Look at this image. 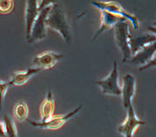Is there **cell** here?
I'll list each match as a JSON object with an SVG mask.
<instances>
[{
	"mask_svg": "<svg viewBox=\"0 0 156 137\" xmlns=\"http://www.w3.org/2000/svg\"><path fill=\"white\" fill-rule=\"evenodd\" d=\"M83 105H80L71 112L67 113L66 115H59L56 116H52L47 122H34L31 120H28V122L34 128L41 129H51V130H56L60 129L62 126L68 122L70 120L74 118L75 115H78L81 111Z\"/></svg>",
	"mask_w": 156,
	"mask_h": 137,
	"instance_id": "5",
	"label": "cell"
},
{
	"mask_svg": "<svg viewBox=\"0 0 156 137\" xmlns=\"http://www.w3.org/2000/svg\"><path fill=\"white\" fill-rule=\"evenodd\" d=\"M136 93V79L132 74H126L122 82V104L126 110L133 105V99Z\"/></svg>",
	"mask_w": 156,
	"mask_h": 137,
	"instance_id": "9",
	"label": "cell"
},
{
	"mask_svg": "<svg viewBox=\"0 0 156 137\" xmlns=\"http://www.w3.org/2000/svg\"><path fill=\"white\" fill-rule=\"evenodd\" d=\"M156 41V36L154 34H143L140 37L135 38H132L131 48L132 56L136 54L140 50H141L146 45L154 43Z\"/></svg>",
	"mask_w": 156,
	"mask_h": 137,
	"instance_id": "16",
	"label": "cell"
},
{
	"mask_svg": "<svg viewBox=\"0 0 156 137\" xmlns=\"http://www.w3.org/2000/svg\"><path fill=\"white\" fill-rule=\"evenodd\" d=\"M58 4V0H40L39 1V10H43L47 7H51L52 5Z\"/></svg>",
	"mask_w": 156,
	"mask_h": 137,
	"instance_id": "19",
	"label": "cell"
},
{
	"mask_svg": "<svg viewBox=\"0 0 156 137\" xmlns=\"http://www.w3.org/2000/svg\"><path fill=\"white\" fill-rule=\"evenodd\" d=\"M42 69L36 67H31V68H26L25 70L22 71H16L14 72L10 80L9 83L10 85H15V86H21L26 83L31 78H32L34 75L38 74Z\"/></svg>",
	"mask_w": 156,
	"mask_h": 137,
	"instance_id": "13",
	"label": "cell"
},
{
	"mask_svg": "<svg viewBox=\"0 0 156 137\" xmlns=\"http://www.w3.org/2000/svg\"><path fill=\"white\" fill-rule=\"evenodd\" d=\"M14 118L19 122H24L27 120L29 115V109L25 101H19L13 107Z\"/></svg>",
	"mask_w": 156,
	"mask_h": 137,
	"instance_id": "17",
	"label": "cell"
},
{
	"mask_svg": "<svg viewBox=\"0 0 156 137\" xmlns=\"http://www.w3.org/2000/svg\"><path fill=\"white\" fill-rule=\"evenodd\" d=\"M55 108L54 97L51 91H48L44 101L39 107V114L41 116V122H47L53 116Z\"/></svg>",
	"mask_w": 156,
	"mask_h": 137,
	"instance_id": "14",
	"label": "cell"
},
{
	"mask_svg": "<svg viewBox=\"0 0 156 137\" xmlns=\"http://www.w3.org/2000/svg\"><path fill=\"white\" fill-rule=\"evenodd\" d=\"M100 87L101 92L106 95L120 96L122 94V88L119 85V69L117 61H113L112 70L105 78L99 80L95 82Z\"/></svg>",
	"mask_w": 156,
	"mask_h": 137,
	"instance_id": "3",
	"label": "cell"
},
{
	"mask_svg": "<svg viewBox=\"0 0 156 137\" xmlns=\"http://www.w3.org/2000/svg\"><path fill=\"white\" fill-rule=\"evenodd\" d=\"M10 85L9 82H5L1 80L0 82V88H1V96H2V106H4L5 103V93L8 90V86Z\"/></svg>",
	"mask_w": 156,
	"mask_h": 137,
	"instance_id": "20",
	"label": "cell"
},
{
	"mask_svg": "<svg viewBox=\"0 0 156 137\" xmlns=\"http://www.w3.org/2000/svg\"><path fill=\"white\" fill-rule=\"evenodd\" d=\"M40 12L38 0H27L25 10V29L26 41L30 38L31 28Z\"/></svg>",
	"mask_w": 156,
	"mask_h": 137,
	"instance_id": "11",
	"label": "cell"
},
{
	"mask_svg": "<svg viewBox=\"0 0 156 137\" xmlns=\"http://www.w3.org/2000/svg\"><path fill=\"white\" fill-rule=\"evenodd\" d=\"M0 128L1 137H19L15 122L9 114L5 115L4 118L1 121Z\"/></svg>",
	"mask_w": 156,
	"mask_h": 137,
	"instance_id": "15",
	"label": "cell"
},
{
	"mask_svg": "<svg viewBox=\"0 0 156 137\" xmlns=\"http://www.w3.org/2000/svg\"><path fill=\"white\" fill-rule=\"evenodd\" d=\"M92 5L95 8L99 9L100 11L101 10L107 11L109 12L113 13L115 15H118L119 17L124 18L131 23L134 30H138L140 24H139V19H138L137 17L135 15L130 13L129 12L126 11L123 6L120 4H119L118 2H115V1H106V2L93 1Z\"/></svg>",
	"mask_w": 156,
	"mask_h": 137,
	"instance_id": "4",
	"label": "cell"
},
{
	"mask_svg": "<svg viewBox=\"0 0 156 137\" xmlns=\"http://www.w3.org/2000/svg\"><path fill=\"white\" fill-rule=\"evenodd\" d=\"M14 8L13 0H0V12L2 14H10Z\"/></svg>",
	"mask_w": 156,
	"mask_h": 137,
	"instance_id": "18",
	"label": "cell"
},
{
	"mask_svg": "<svg viewBox=\"0 0 156 137\" xmlns=\"http://www.w3.org/2000/svg\"><path fill=\"white\" fill-rule=\"evenodd\" d=\"M156 67V53L154 56L150 60L149 62H147V64H145L144 66H141V67H140V71H143V70H147V69H148V68H155Z\"/></svg>",
	"mask_w": 156,
	"mask_h": 137,
	"instance_id": "21",
	"label": "cell"
},
{
	"mask_svg": "<svg viewBox=\"0 0 156 137\" xmlns=\"http://www.w3.org/2000/svg\"><path fill=\"white\" fill-rule=\"evenodd\" d=\"M50 10L51 7H47L40 11L37 19L35 20L34 24L32 25L30 38L27 40L28 44H33L35 42L41 41L45 38L47 35V28H48L46 25V18Z\"/></svg>",
	"mask_w": 156,
	"mask_h": 137,
	"instance_id": "7",
	"label": "cell"
},
{
	"mask_svg": "<svg viewBox=\"0 0 156 137\" xmlns=\"http://www.w3.org/2000/svg\"><path fill=\"white\" fill-rule=\"evenodd\" d=\"M156 53V41L154 43L146 45L141 50H140L136 54L132 56L131 60L128 62L133 64H138L144 66L149 62L150 60L154 56Z\"/></svg>",
	"mask_w": 156,
	"mask_h": 137,
	"instance_id": "12",
	"label": "cell"
},
{
	"mask_svg": "<svg viewBox=\"0 0 156 137\" xmlns=\"http://www.w3.org/2000/svg\"><path fill=\"white\" fill-rule=\"evenodd\" d=\"M154 26H156V21L154 23Z\"/></svg>",
	"mask_w": 156,
	"mask_h": 137,
	"instance_id": "23",
	"label": "cell"
},
{
	"mask_svg": "<svg viewBox=\"0 0 156 137\" xmlns=\"http://www.w3.org/2000/svg\"><path fill=\"white\" fill-rule=\"evenodd\" d=\"M62 57L63 55L58 52L52 50H46L37 54L32 59L33 67L41 69H51L56 65Z\"/></svg>",
	"mask_w": 156,
	"mask_h": 137,
	"instance_id": "8",
	"label": "cell"
},
{
	"mask_svg": "<svg viewBox=\"0 0 156 137\" xmlns=\"http://www.w3.org/2000/svg\"><path fill=\"white\" fill-rule=\"evenodd\" d=\"M148 31H151L153 34H154L156 36V26H149L148 27Z\"/></svg>",
	"mask_w": 156,
	"mask_h": 137,
	"instance_id": "22",
	"label": "cell"
},
{
	"mask_svg": "<svg viewBox=\"0 0 156 137\" xmlns=\"http://www.w3.org/2000/svg\"><path fill=\"white\" fill-rule=\"evenodd\" d=\"M46 25L51 30L58 32L66 43H71V27L66 13L58 4L51 7L46 18Z\"/></svg>",
	"mask_w": 156,
	"mask_h": 137,
	"instance_id": "1",
	"label": "cell"
},
{
	"mask_svg": "<svg viewBox=\"0 0 156 137\" xmlns=\"http://www.w3.org/2000/svg\"><path fill=\"white\" fill-rule=\"evenodd\" d=\"M100 12H101V13H100V28L94 34V38L92 39L93 41H95L105 31H108L110 29H113L119 23L124 21V20H126L122 17H119L118 15H115V14L109 12L107 11L101 10Z\"/></svg>",
	"mask_w": 156,
	"mask_h": 137,
	"instance_id": "10",
	"label": "cell"
},
{
	"mask_svg": "<svg viewBox=\"0 0 156 137\" xmlns=\"http://www.w3.org/2000/svg\"><path fill=\"white\" fill-rule=\"evenodd\" d=\"M113 37L117 47L122 54V62H128L132 58L130 28L127 20L119 23L113 28Z\"/></svg>",
	"mask_w": 156,
	"mask_h": 137,
	"instance_id": "2",
	"label": "cell"
},
{
	"mask_svg": "<svg viewBox=\"0 0 156 137\" xmlns=\"http://www.w3.org/2000/svg\"><path fill=\"white\" fill-rule=\"evenodd\" d=\"M146 124V122L138 118L133 105L126 109V117L118 127V133L123 137H133L135 131L139 127Z\"/></svg>",
	"mask_w": 156,
	"mask_h": 137,
	"instance_id": "6",
	"label": "cell"
}]
</instances>
